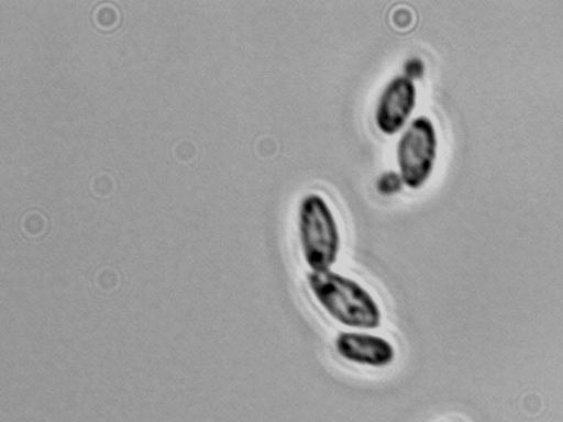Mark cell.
<instances>
[{"label": "cell", "mask_w": 563, "mask_h": 422, "mask_svg": "<svg viewBox=\"0 0 563 422\" xmlns=\"http://www.w3.org/2000/svg\"><path fill=\"white\" fill-rule=\"evenodd\" d=\"M418 88L407 74L391 76L379 90L374 106V122L385 134L402 130L416 108Z\"/></svg>", "instance_id": "5"}, {"label": "cell", "mask_w": 563, "mask_h": 422, "mask_svg": "<svg viewBox=\"0 0 563 422\" xmlns=\"http://www.w3.org/2000/svg\"><path fill=\"white\" fill-rule=\"evenodd\" d=\"M296 226L301 259L309 273L333 269L340 257L342 234L336 214L323 195L309 191L300 197Z\"/></svg>", "instance_id": "2"}, {"label": "cell", "mask_w": 563, "mask_h": 422, "mask_svg": "<svg viewBox=\"0 0 563 422\" xmlns=\"http://www.w3.org/2000/svg\"><path fill=\"white\" fill-rule=\"evenodd\" d=\"M439 153L438 127L428 114H418L401 130L396 142V163L401 181L411 189L432 175Z\"/></svg>", "instance_id": "3"}, {"label": "cell", "mask_w": 563, "mask_h": 422, "mask_svg": "<svg viewBox=\"0 0 563 422\" xmlns=\"http://www.w3.org/2000/svg\"><path fill=\"white\" fill-rule=\"evenodd\" d=\"M335 355L353 366L384 369L398 356L395 343L371 330H342L332 341Z\"/></svg>", "instance_id": "4"}, {"label": "cell", "mask_w": 563, "mask_h": 422, "mask_svg": "<svg viewBox=\"0 0 563 422\" xmlns=\"http://www.w3.org/2000/svg\"><path fill=\"white\" fill-rule=\"evenodd\" d=\"M306 285L320 310L344 330L380 327L384 312L377 298L357 279L335 271L308 273Z\"/></svg>", "instance_id": "1"}]
</instances>
